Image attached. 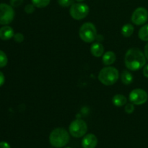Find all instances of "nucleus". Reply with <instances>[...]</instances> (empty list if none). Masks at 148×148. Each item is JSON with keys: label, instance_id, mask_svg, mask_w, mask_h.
<instances>
[{"label": "nucleus", "instance_id": "obj_1", "mask_svg": "<svg viewBox=\"0 0 148 148\" xmlns=\"http://www.w3.org/2000/svg\"><path fill=\"white\" fill-rule=\"evenodd\" d=\"M145 53L137 48H131L127 51L124 57L126 67L131 71H137L144 67L146 64Z\"/></svg>", "mask_w": 148, "mask_h": 148}, {"label": "nucleus", "instance_id": "obj_2", "mask_svg": "<svg viewBox=\"0 0 148 148\" xmlns=\"http://www.w3.org/2000/svg\"><path fill=\"white\" fill-rule=\"evenodd\" d=\"M69 132L64 128H56L52 130L49 135V143L55 148L65 147L69 143Z\"/></svg>", "mask_w": 148, "mask_h": 148}, {"label": "nucleus", "instance_id": "obj_3", "mask_svg": "<svg viewBox=\"0 0 148 148\" xmlns=\"http://www.w3.org/2000/svg\"><path fill=\"white\" fill-rule=\"evenodd\" d=\"M119 78V72L114 66H106L100 71L98 79L103 85L111 86L115 84Z\"/></svg>", "mask_w": 148, "mask_h": 148}, {"label": "nucleus", "instance_id": "obj_4", "mask_svg": "<svg viewBox=\"0 0 148 148\" xmlns=\"http://www.w3.org/2000/svg\"><path fill=\"white\" fill-rule=\"evenodd\" d=\"M79 38L85 43H92L97 38V29L92 23H85L79 30Z\"/></svg>", "mask_w": 148, "mask_h": 148}, {"label": "nucleus", "instance_id": "obj_5", "mask_svg": "<svg viewBox=\"0 0 148 148\" xmlns=\"http://www.w3.org/2000/svg\"><path fill=\"white\" fill-rule=\"evenodd\" d=\"M88 125L84 120L77 119L72 121L69 127V134L75 138H80L86 134Z\"/></svg>", "mask_w": 148, "mask_h": 148}, {"label": "nucleus", "instance_id": "obj_6", "mask_svg": "<svg viewBox=\"0 0 148 148\" xmlns=\"http://www.w3.org/2000/svg\"><path fill=\"white\" fill-rule=\"evenodd\" d=\"M90 8L86 4L82 2L74 3L69 9L71 17L76 20H80L88 15Z\"/></svg>", "mask_w": 148, "mask_h": 148}, {"label": "nucleus", "instance_id": "obj_7", "mask_svg": "<svg viewBox=\"0 0 148 148\" xmlns=\"http://www.w3.org/2000/svg\"><path fill=\"white\" fill-rule=\"evenodd\" d=\"M14 18L13 7L5 3H0V25H7L13 21Z\"/></svg>", "mask_w": 148, "mask_h": 148}, {"label": "nucleus", "instance_id": "obj_8", "mask_svg": "<svg viewBox=\"0 0 148 148\" xmlns=\"http://www.w3.org/2000/svg\"><path fill=\"white\" fill-rule=\"evenodd\" d=\"M130 102L134 105H143L148 100V95L145 90L137 88L131 91L129 95Z\"/></svg>", "mask_w": 148, "mask_h": 148}, {"label": "nucleus", "instance_id": "obj_9", "mask_svg": "<svg viewBox=\"0 0 148 148\" xmlns=\"http://www.w3.org/2000/svg\"><path fill=\"white\" fill-rule=\"evenodd\" d=\"M132 22L136 25H143L148 20V12L145 7H138L132 14Z\"/></svg>", "mask_w": 148, "mask_h": 148}, {"label": "nucleus", "instance_id": "obj_10", "mask_svg": "<svg viewBox=\"0 0 148 148\" xmlns=\"http://www.w3.org/2000/svg\"><path fill=\"white\" fill-rule=\"evenodd\" d=\"M98 145V138L93 134H88L84 136L82 140L83 148H95Z\"/></svg>", "mask_w": 148, "mask_h": 148}, {"label": "nucleus", "instance_id": "obj_11", "mask_svg": "<svg viewBox=\"0 0 148 148\" xmlns=\"http://www.w3.org/2000/svg\"><path fill=\"white\" fill-rule=\"evenodd\" d=\"M14 36V30L10 26L4 25L0 28V39L1 40H8L12 38Z\"/></svg>", "mask_w": 148, "mask_h": 148}, {"label": "nucleus", "instance_id": "obj_12", "mask_svg": "<svg viewBox=\"0 0 148 148\" xmlns=\"http://www.w3.org/2000/svg\"><path fill=\"white\" fill-rule=\"evenodd\" d=\"M116 59V58L115 53L111 51H108L104 53V54L102 56L103 64L106 66H110L115 62Z\"/></svg>", "mask_w": 148, "mask_h": 148}, {"label": "nucleus", "instance_id": "obj_13", "mask_svg": "<svg viewBox=\"0 0 148 148\" xmlns=\"http://www.w3.org/2000/svg\"><path fill=\"white\" fill-rule=\"evenodd\" d=\"M90 52L95 57H101L104 54V47L101 43H95L91 46Z\"/></svg>", "mask_w": 148, "mask_h": 148}, {"label": "nucleus", "instance_id": "obj_14", "mask_svg": "<svg viewBox=\"0 0 148 148\" xmlns=\"http://www.w3.org/2000/svg\"><path fill=\"white\" fill-rule=\"evenodd\" d=\"M112 103L116 106L121 107L127 103V99L125 95H121V94H117L113 97Z\"/></svg>", "mask_w": 148, "mask_h": 148}, {"label": "nucleus", "instance_id": "obj_15", "mask_svg": "<svg viewBox=\"0 0 148 148\" xmlns=\"http://www.w3.org/2000/svg\"><path fill=\"white\" fill-rule=\"evenodd\" d=\"M133 75L129 71H123L121 74V80L125 85H129L133 82Z\"/></svg>", "mask_w": 148, "mask_h": 148}, {"label": "nucleus", "instance_id": "obj_16", "mask_svg": "<svg viewBox=\"0 0 148 148\" xmlns=\"http://www.w3.org/2000/svg\"><path fill=\"white\" fill-rule=\"evenodd\" d=\"M134 31V26L132 24H125L121 28V34L123 35V36L126 38H129L133 34Z\"/></svg>", "mask_w": 148, "mask_h": 148}, {"label": "nucleus", "instance_id": "obj_17", "mask_svg": "<svg viewBox=\"0 0 148 148\" xmlns=\"http://www.w3.org/2000/svg\"><path fill=\"white\" fill-rule=\"evenodd\" d=\"M138 36L140 40L143 41H148V24L145 25L140 29Z\"/></svg>", "mask_w": 148, "mask_h": 148}, {"label": "nucleus", "instance_id": "obj_18", "mask_svg": "<svg viewBox=\"0 0 148 148\" xmlns=\"http://www.w3.org/2000/svg\"><path fill=\"white\" fill-rule=\"evenodd\" d=\"M32 4L37 8H44L50 4L51 0H31Z\"/></svg>", "mask_w": 148, "mask_h": 148}, {"label": "nucleus", "instance_id": "obj_19", "mask_svg": "<svg viewBox=\"0 0 148 148\" xmlns=\"http://www.w3.org/2000/svg\"><path fill=\"white\" fill-rule=\"evenodd\" d=\"M8 63V58L7 54L3 51L0 50V68H3L7 66Z\"/></svg>", "mask_w": 148, "mask_h": 148}, {"label": "nucleus", "instance_id": "obj_20", "mask_svg": "<svg viewBox=\"0 0 148 148\" xmlns=\"http://www.w3.org/2000/svg\"><path fill=\"white\" fill-rule=\"evenodd\" d=\"M59 5L62 7H71L74 4L73 0H57Z\"/></svg>", "mask_w": 148, "mask_h": 148}, {"label": "nucleus", "instance_id": "obj_21", "mask_svg": "<svg viewBox=\"0 0 148 148\" xmlns=\"http://www.w3.org/2000/svg\"><path fill=\"white\" fill-rule=\"evenodd\" d=\"M124 111L128 114H132L134 111V104L132 103H129L126 104L125 107H124Z\"/></svg>", "mask_w": 148, "mask_h": 148}, {"label": "nucleus", "instance_id": "obj_22", "mask_svg": "<svg viewBox=\"0 0 148 148\" xmlns=\"http://www.w3.org/2000/svg\"><path fill=\"white\" fill-rule=\"evenodd\" d=\"M13 38H14V41L17 43H22L24 40V36L23 35V33H17L14 34Z\"/></svg>", "mask_w": 148, "mask_h": 148}, {"label": "nucleus", "instance_id": "obj_23", "mask_svg": "<svg viewBox=\"0 0 148 148\" xmlns=\"http://www.w3.org/2000/svg\"><path fill=\"white\" fill-rule=\"evenodd\" d=\"M35 6L33 4H29L25 7V12L27 14H32L35 11Z\"/></svg>", "mask_w": 148, "mask_h": 148}, {"label": "nucleus", "instance_id": "obj_24", "mask_svg": "<svg viewBox=\"0 0 148 148\" xmlns=\"http://www.w3.org/2000/svg\"><path fill=\"white\" fill-rule=\"evenodd\" d=\"M24 0H10V5L12 7H17L21 5Z\"/></svg>", "mask_w": 148, "mask_h": 148}, {"label": "nucleus", "instance_id": "obj_25", "mask_svg": "<svg viewBox=\"0 0 148 148\" xmlns=\"http://www.w3.org/2000/svg\"><path fill=\"white\" fill-rule=\"evenodd\" d=\"M0 148H11L10 144L7 142H0Z\"/></svg>", "mask_w": 148, "mask_h": 148}, {"label": "nucleus", "instance_id": "obj_26", "mask_svg": "<svg viewBox=\"0 0 148 148\" xmlns=\"http://www.w3.org/2000/svg\"><path fill=\"white\" fill-rule=\"evenodd\" d=\"M4 82H5V77H4V74L0 71V87L4 85Z\"/></svg>", "mask_w": 148, "mask_h": 148}, {"label": "nucleus", "instance_id": "obj_27", "mask_svg": "<svg viewBox=\"0 0 148 148\" xmlns=\"http://www.w3.org/2000/svg\"><path fill=\"white\" fill-rule=\"evenodd\" d=\"M143 75L145 77L148 78V64L145 66L144 68H143Z\"/></svg>", "mask_w": 148, "mask_h": 148}, {"label": "nucleus", "instance_id": "obj_28", "mask_svg": "<svg viewBox=\"0 0 148 148\" xmlns=\"http://www.w3.org/2000/svg\"><path fill=\"white\" fill-rule=\"evenodd\" d=\"M144 53L145 55V57L146 59H147V60H148V43L145 45V46Z\"/></svg>", "mask_w": 148, "mask_h": 148}, {"label": "nucleus", "instance_id": "obj_29", "mask_svg": "<svg viewBox=\"0 0 148 148\" xmlns=\"http://www.w3.org/2000/svg\"><path fill=\"white\" fill-rule=\"evenodd\" d=\"M75 1H77V2H82V1H84L85 0H75Z\"/></svg>", "mask_w": 148, "mask_h": 148}, {"label": "nucleus", "instance_id": "obj_30", "mask_svg": "<svg viewBox=\"0 0 148 148\" xmlns=\"http://www.w3.org/2000/svg\"><path fill=\"white\" fill-rule=\"evenodd\" d=\"M65 148H72V147H65Z\"/></svg>", "mask_w": 148, "mask_h": 148}]
</instances>
